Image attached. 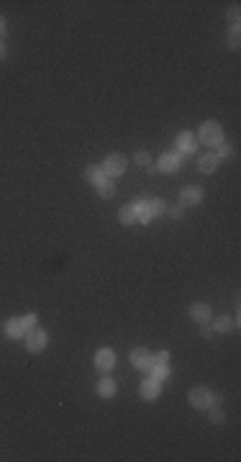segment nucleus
Returning <instances> with one entry per match:
<instances>
[{
    "mask_svg": "<svg viewBox=\"0 0 241 462\" xmlns=\"http://www.w3.org/2000/svg\"><path fill=\"white\" fill-rule=\"evenodd\" d=\"M187 401H190V406H192V408H198V411H208L210 406L221 403V395L200 385V388H192V390H190Z\"/></svg>",
    "mask_w": 241,
    "mask_h": 462,
    "instance_id": "f257e3e1",
    "label": "nucleus"
},
{
    "mask_svg": "<svg viewBox=\"0 0 241 462\" xmlns=\"http://www.w3.org/2000/svg\"><path fill=\"white\" fill-rule=\"evenodd\" d=\"M198 139H200L205 146H218V144L223 141V129H221V123H218V121H205V123H200Z\"/></svg>",
    "mask_w": 241,
    "mask_h": 462,
    "instance_id": "f03ea898",
    "label": "nucleus"
},
{
    "mask_svg": "<svg viewBox=\"0 0 241 462\" xmlns=\"http://www.w3.org/2000/svg\"><path fill=\"white\" fill-rule=\"evenodd\" d=\"M47 342H49V337H47V331H44V329L34 326V329H29V331H26V349H29V352L39 354V352L47 347Z\"/></svg>",
    "mask_w": 241,
    "mask_h": 462,
    "instance_id": "7ed1b4c3",
    "label": "nucleus"
},
{
    "mask_svg": "<svg viewBox=\"0 0 241 462\" xmlns=\"http://www.w3.org/2000/svg\"><path fill=\"white\" fill-rule=\"evenodd\" d=\"M103 172H105V177H121V175L126 172V159H123V154H111V157L105 159V164H103Z\"/></svg>",
    "mask_w": 241,
    "mask_h": 462,
    "instance_id": "20e7f679",
    "label": "nucleus"
},
{
    "mask_svg": "<svg viewBox=\"0 0 241 462\" xmlns=\"http://www.w3.org/2000/svg\"><path fill=\"white\" fill-rule=\"evenodd\" d=\"M113 365H116V354H113V349L103 347V349H98V352H95V367H98L100 372H111V370H113Z\"/></svg>",
    "mask_w": 241,
    "mask_h": 462,
    "instance_id": "39448f33",
    "label": "nucleus"
},
{
    "mask_svg": "<svg viewBox=\"0 0 241 462\" xmlns=\"http://www.w3.org/2000/svg\"><path fill=\"white\" fill-rule=\"evenodd\" d=\"M151 362H154V354H151L149 349L139 347V349H134V352H131V365H134L136 370H149V367H151Z\"/></svg>",
    "mask_w": 241,
    "mask_h": 462,
    "instance_id": "423d86ee",
    "label": "nucleus"
},
{
    "mask_svg": "<svg viewBox=\"0 0 241 462\" xmlns=\"http://www.w3.org/2000/svg\"><path fill=\"white\" fill-rule=\"evenodd\" d=\"M203 200V190L198 185H187L180 190V205H198Z\"/></svg>",
    "mask_w": 241,
    "mask_h": 462,
    "instance_id": "0eeeda50",
    "label": "nucleus"
},
{
    "mask_svg": "<svg viewBox=\"0 0 241 462\" xmlns=\"http://www.w3.org/2000/svg\"><path fill=\"white\" fill-rule=\"evenodd\" d=\"M180 162H182V154H177V152H169V154H162V157H159L157 167H159L162 172H174V170L180 167Z\"/></svg>",
    "mask_w": 241,
    "mask_h": 462,
    "instance_id": "6e6552de",
    "label": "nucleus"
},
{
    "mask_svg": "<svg viewBox=\"0 0 241 462\" xmlns=\"http://www.w3.org/2000/svg\"><path fill=\"white\" fill-rule=\"evenodd\" d=\"M210 306L208 303H192L190 306V316H192V321H198V324H208L210 321Z\"/></svg>",
    "mask_w": 241,
    "mask_h": 462,
    "instance_id": "1a4fd4ad",
    "label": "nucleus"
},
{
    "mask_svg": "<svg viewBox=\"0 0 241 462\" xmlns=\"http://www.w3.org/2000/svg\"><path fill=\"white\" fill-rule=\"evenodd\" d=\"M139 393H141V398L144 401H154L157 395H159V383L151 377V380H144L141 385H139Z\"/></svg>",
    "mask_w": 241,
    "mask_h": 462,
    "instance_id": "9d476101",
    "label": "nucleus"
},
{
    "mask_svg": "<svg viewBox=\"0 0 241 462\" xmlns=\"http://www.w3.org/2000/svg\"><path fill=\"white\" fill-rule=\"evenodd\" d=\"M195 152V136L192 134H180L177 136V154H192Z\"/></svg>",
    "mask_w": 241,
    "mask_h": 462,
    "instance_id": "9b49d317",
    "label": "nucleus"
},
{
    "mask_svg": "<svg viewBox=\"0 0 241 462\" xmlns=\"http://www.w3.org/2000/svg\"><path fill=\"white\" fill-rule=\"evenodd\" d=\"M118 221H121V223H126V226H131V223H136V221H139V213H136V205H134V203H128V205H123V208L118 211Z\"/></svg>",
    "mask_w": 241,
    "mask_h": 462,
    "instance_id": "f8f14e48",
    "label": "nucleus"
},
{
    "mask_svg": "<svg viewBox=\"0 0 241 462\" xmlns=\"http://www.w3.org/2000/svg\"><path fill=\"white\" fill-rule=\"evenodd\" d=\"M215 167H218V159H215V154H203V157L198 159V170H200L203 175H210V172H215Z\"/></svg>",
    "mask_w": 241,
    "mask_h": 462,
    "instance_id": "ddd939ff",
    "label": "nucleus"
},
{
    "mask_svg": "<svg viewBox=\"0 0 241 462\" xmlns=\"http://www.w3.org/2000/svg\"><path fill=\"white\" fill-rule=\"evenodd\" d=\"M6 334H8L11 339H21V337L26 334L24 321H21V319H8V324H6Z\"/></svg>",
    "mask_w": 241,
    "mask_h": 462,
    "instance_id": "4468645a",
    "label": "nucleus"
},
{
    "mask_svg": "<svg viewBox=\"0 0 241 462\" xmlns=\"http://www.w3.org/2000/svg\"><path fill=\"white\" fill-rule=\"evenodd\" d=\"M85 177H87L95 187H98L100 182H105V180H108V177H105V172H103V167H98V164H90V167L85 170Z\"/></svg>",
    "mask_w": 241,
    "mask_h": 462,
    "instance_id": "2eb2a0df",
    "label": "nucleus"
},
{
    "mask_svg": "<svg viewBox=\"0 0 241 462\" xmlns=\"http://www.w3.org/2000/svg\"><path fill=\"white\" fill-rule=\"evenodd\" d=\"M98 393H100L103 398H113V395H116V383H113L111 377H103V380L98 383Z\"/></svg>",
    "mask_w": 241,
    "mask_h": 462,
    "instance_id": "dca6fc26",
    "label": "nucleus"
},
{
    "mask_svg": "<svg viewBox=\"0 0 241 462\" xmlns=\"http://www.w3.org/2000/svg\"><path fill=\"white\" fill-rule=\"evenodd\" d=\"M134 205H136V213H139V221H144V223H149V221H151V211H149V200H136Z\"/></svg>",
    "mask_w": 241,
    "mask_h": 462,
    "instance_id": "f3484780",
    "label": "nucleus"
},
{
    "mask_svg": "<svg viewBox=\"0 0 241 462\" xmlns=\"http://www.w3.org/2000/svg\"><path fill=\"white\" fill-rule=\"evenodd\" d=\"M231 329H233V321H231V319H226V316H218V319H213V331L223 334V331H231Z\"/></svg>",
    "mask_w": 241,
    "mask_h": 462,
    "instance_id": "a211bd4d",
    "label": "nucleus"
},
{
    "mask_svg": "<svg viewBox=\"0 0 241 462\" xmlns=\"http://www.w3.org/2000/svg\"><path fill=\"white\" fill-rule=\"evenodd\" d=\"M149 370H151V375H154V380H157V383H162V380H167V377H169V367H167V365H151Z\"/></svg>",
    "mask_w": 241,
    "mask_h": 462,
    "instance_id": "6ab92c4d",
    "label": "nucleus"
},
{
    "mask_svg": "<svg viewBox=\"0 0 241 462\" xmlns=\"http://www.w3.org/2000/svg\"><path fill=\"white\" fill-rule=\"evenodd\" d=\"M98 195H100V198H113V195H116V187L105 180V182H100V185H98Z\"/></svg>",
    "mask_w": 241,
    "mask_h": 462,
    "instance_id": "aec40b11",
    "label": "nucleus"
},
{
    "mask_svg": "<svg viewBox=\"0 0 241 462\" xmlns=\"http://www.w3.org/2000/svg\"><path fill=\"white\" fill-rule=\"evenodd\" d=\"M149 211H151V216H157V213H164V211H167V205H164V200L154 198V200H149Z\"/></svg>",
    "mask_w": 241,
    "mask_h": 462,
    "instance_id": "412c9836",
    "label": "nucleus"
},
{
    "mask_svg": "<svg viewBox=\"0 0 241 462\" xmlns=\"http://www.w3.org/2000/svg\"><path fill=\"white\" fill-rule=\"evenodd\" d=\"M208 418H210V424H223V421H226V413H223L221 408H213V406H210Z\"/></svg>",
    "mask_w": 241,
    "mask_h": 462,
    "instance_id": "4be33fe9",
    "label": "nucleus"
},
{
    "mask_svg": "<svg viewBox=\"0 0 241 462\" xmlns=\"http://www.w3.org/2000/svg\"><path fill=\"white\" fill-rule=\"evenodd\" d=\"M238 44H241V34H238V29H231V34H228V47H231V49H238Z\"/></svg>",
    "mask_w": 241,
    "mask_h": 462,
    "instance_id": "5701e85b",
    "label": "nucleus"
},
{
    "mask_svg": "<svg viewBox=\"0 0 241 462\" xmlns=\"http://www.w3.org/2000/svg\"><path fill=\"white\" fill-rule=\"evenodd\" d=\"M134 162L141 164V167H149V164H151V157H149L146 152H136V154H134Z\"/></svg>",
    "mask_w": 241,
    "mask_h": 462,
    "instance_id": "b1692460",
    "label": "nucleus"
},
{
    "mask_svg": "<svg viewBox=\"0 0 241 462\" xmlns=\"http://www.w3.org/2000/svg\"><path fill=\"white\" fill-rule=\"evenodd\" d=\"M228 154H231V146L221 141V144H218V152H215V159H226Z\"/></svg>",
    "mask_w": 241,
    "mask_h": 462,
    "instance_id": "393cba45",
    "label": "nucleus"
},
{
    "mask_svg": "<svg viewBox=\"0 0 241 462\" xmlns=\"http://www.w3.org/2000/svg\"><path fill=\"white\" fill-rule=\"evenodd\" d=\"M167 360H169V352H167V349H162V352H157V354H154V362H151V365H167Z\"/></svg>",
    "mask_w": 241,
    "mask_h": 462,
    "instance_id": "a878e982",
    "label": "nucleus"
},
{
    "mask_svg": "<svg viewBox=\"0 0 241 462\" xmlns=\"http://www.w3.org/2000/svg\"><path fill=\"white\" fill-rule=\"evenodd\" d=\"M21 321H24V329H26V331H29V329H34V326H36V316H34V313H29V316H24V319H21Z\"/></svg>",
    "mask_w": 241,
    "mask_h": 462,
    "instance_id": "bb28decb",
    "label": "nucleus"
},
{
    "mask_svg": "<svg viewBox=\"0 0 241 462\" xmlns=\"http://www.w3.org/2000/svg\"><path fill=\"white\" fill-rule=\"evenodd\" d=\"M167 213H169V218H180V216H182V205H174V208H167Z\"/></svg>",
    "mask_w": 241,
    "mask_h": 462,
    "instance_id": "cd10ccee",
    "label": "nucleus"
},
{
    "mask_svg": "<svg viewBox=\"0 0 241 462\" xmlns=\"http://www.w3.org/2000/svg\"><path fill=\"white\" fill-rule=\"evenodd\" d=\"M200 337H203V339H210V337H213V331H210V329L203 324V329H200Z\"/></svg>",
    "mask_w": 241,
    "mask_h": 462,
    "instance_id": "c85d7f7f",
    "label": "nucleus"
},
{
    "mask_svg": "<svg viewBox=\"0 0 241 462\" xmlns=\"http://www.w3.org/2000/svg\"><path fill=\"white\" fill-rule=\"evenodd\" d=\"M231 21H233V24H238V8H236V6L231 8Z\"/></svg>",
    "mask_w": 241,
    "mask_h": 462,
    "instance_id": "c756f323",
    "label": "nucleus"
},
{
    "mask_svg": "<svg viewBox=\"0 0 241 462\" xmlns=\"http://www.w3.org/2000/svg\"><path fill=\"white\" fill-rule=\"evenodd\" d=\"M3 36H6V18L0 16V39H3Z\"/></svg>",
    "mask_w": 241,
    "mask_h": 462,
    "instance_id": "7c9ffc66",
    "label": "nucleus"
},
{
    "mask_svg": "<svg viewBox=\"0 0 241 462\" xmlns=\"http://www.w3.org/2000/svg\"><path fill=\"white\" fill-rule=\"evenodd\" d=\"M0 59H6V44H3V39H0Z\"/></svg>",
    "mask_w": 241,
    "mask_h": 462,
    "instance_id": "2f4dec72",
    "label": "nucleus"
}]
</instances>
